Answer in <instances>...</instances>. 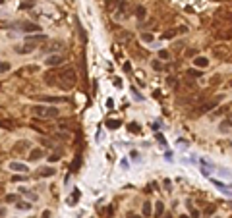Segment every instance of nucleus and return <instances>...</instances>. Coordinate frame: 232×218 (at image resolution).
Segmentation results:
<instances>
[{
	"mask_svg": "<svg viewBox=\"0 0 232 218\" xmlns=\"http://www.w3.org/2000/svg\"><path fill=\"white\" fill-rule=\"evenodd\" d=\"M189 212H192V218H199V210H197V209L189 206Z\"/></svg>",
	"mask_w": 232,
	"mask_h": 218,
	"instance_id": "c9c22d12",
	"label": "nucleus"
},
{
	"mask_svg": "<svg viewBox=\"0 0 232 218\" xmlns=\"http://www.w3.org/2000/svg\"><path fill=\"white\" fill-rule=\"evenodd\" d=\"M186 73H188L189 77H201V72H199V70H193V68H192V70H188Z\"/></svg>",
	"mask_w": 232,
	"mask_h": 218,
	"instance_id": "cd10ccee",
	"label": "nucleus"
},
{
	"mask_svg": "<svg viewBox=\"0 0 232 218\" xmlns=\"http://www.w3.org/2000/svg\"><path fill=\"white\" fill-rule=\"evenodd\" d=\"M4 214H6V210H4V209H0V216H4Z\"/></svg>",
	"mask_w": 232,
	"mask_h": 218,
	"instance_id": "37998d69",
	"label": "nucleus"
},
{
	"mask_svg": "<svg viewBox=\"0 0 232 218\" xmlns=\"http://www.w3.org/2000/svg\"><path fill=\"white\" fill-rule=\"evenodd\" d=\"M107 106H108V108H112V106H114V102H112V99H108V100H107Z\"/></svg>",
	"mask_w": 232,
	"mask_h": 218,
	"instance_id": "79ce46f5",
	"label": "nucleus"
},
{
	"mask_svg": "<svg viewBox=\"0 0 232 218\" xmlns=\"http://www.w3.org/2000/svg\"><path fill=\"white\" fill-rule=\"evenodd\" d=\"M25 149H29V143L27 141H19L18 145L14 147V151H25Z\"/></svg>",
	"mask_w": 232,
	"mask_h": 218,
	"instance_id": "aec40b11",
	"label": "nucleus"
},
{
	"mask_svg": "<svg viewBox=\"0 0 232 218\" xmlns=\"http://www.w3.org/2000/svg\"><path fill=\"white\" fill-rule=\"evenodd\" d=\"M33 6H35L33 0H27V2H22V4H19V8H22V10H29V8H33Z\"/></svg>",
	"mask_w": 232,
	"mask_h": 218,
	"instance_id": "a878e982",
	"label": "nucleus"
},
{
	"mask_svg": "<svg viewBox=\"0 0 232 218\" xmlns=\"http://www.w3.org/2000/svg\"><path fill=\"white\" fill-rule=\"evenodd\" d=\"M15 201H18V195H14V193L6 195V203H15Z\"/></svg>",
	"mask_w": 232,
	"mask_h": 218,
	"instance_id": "473e14b6",
	"label": "nucleus"
},
{
	"mask_svg": "<svg viewBox=\"0 0 232 218\" xmlns=\"http://www.w3.org/2000/svg\"><path fill=\"white\" fill-rule=\"evenodd\" d=\"M41 100H45V102H68V97H43Z\"/></svg>",
	"mask_w": 232,
	"mask_h": 218,
	"instance_id": "4468645a",
	"label": "nucleus"
},
{
	"mask_svg": "<svg viewBox=\"0 0 232 218\" xmlns=\"http://www.w3.org/2000/svg\"><path fill=\"white\" fill-rule=\"evenodd\" d=\"M50 176H54V168L45 166V168L39 170V178H50Z\"/></svg>",
	"mask_w": 232,
	"mask_h": 218,
	"instance_id": "f8f14e48",
	"label": "nucleus"
},
{
	"mask_svg": "<svg viewBox=\"0 0 232 218\" xmlns=\"http://www.w3.org/2000/svg\"><path fill=\"white\" fill-rule=\"evenodd\" d=\"M141 41H143V42H151L153 41V35L151 33H141Z\"/></svg>",
	"mask_w": 232,
	"mask_h": 218,
	"instance_id": "2f4dec72",
	"label": "nucleus"
},
{
	"mask_svg": "<svg viewBox=\"0 0 232 218\" xmlns=\"http://www.w3.org/2000/svg\"><path fill=\"white\" fill-rule=\"evenodd\" d=\"M174 35H176V31H174V29H168V31H165L161 37H162V39H172Z\"/></svg>",
	"mask_w": 232,
	"mask_h": 218,
	"instance_id": "bb28decb",
	"label": "nucleus"
},
{
	"mask_svg": "<svg viewBox=\"0 0 232 218\" xmlns=\"http://www.w3.org/2000/svg\"><path fill=\"white\" fill-rule=\"evenodd\" d=\"M0 127H4V129H12L14 122L12 120H2V122H0Z\"/></svg>",
	"mask_w": 232,
	"mask_h": 218,
	"instance_id": "b1692460",
	"label": "nucleus"
},
{
	"mask_svg": "<svg viewBox=\"0 0 232 218\" xmlns=\"http://www.w3.org/2000/svg\"><path fill=\"white\" fill-rule=\"evenodd\" d=\"M62 62H64V58H62L60 54H54V56H49V58H46V62H45V64H49L50 68H58Z\"/></svg>",
	"mask_w": 232,
	"mask_h": 218,
	"instance_id": "0eeeda50",
	"label": "nucleus"
},
{
	"mask_svg": "<svg viewBox=\"0 0 232 218\" xmlns=\"http://www.w3.org/2000/svg\"><path fill=\"white\" fill-rule=\"evenodd\" d=\"M45 79H46V83L49 85H58V87H62V89H73L76 87V83H77V73L73 68L70 66H64V68H60V70H50V72H46L45 73Z\"/></svg>",
	"mask_w": 232,
	"mask_h": 218,
	"instance_id": "f257e3e1",
	"label": "nucleus"
},
{
	"mask_svg": "<svg viewBox=\"0 0 232 218\" xmlns=\"http://www.w3.org/2000/svg\"><path fill=\"white\" fill-rule=\"evenodd\" d=\"M18 209L19 210H29L31 209V203H25V201H23V203H18Z\"/></svg>",
	"mask_w": 232,
	"mask_h": 218,
	"instance_id": "7c9ffc66",
	"label": "nucleus"
},
{
	"mask_svg": "<svg viewBox=\"0 0 232 218\" xmlns=\"http://www.w3.org/2000/svg\"><path fill=\"white\" fill-rule=\"evenodd\" d=\"M46 41V35H27L25 37V42H43Z\"/></svg>",
	"mask_w": 232,
	"mask_h": 218,
	"instance_id": "9b49d317",
	"label": "nucleus"
},
{
	"mask_svg": "<svg viewBox=\"0 0 232 218\" xmlns=\"http://www.w3.org/2000/svg\"><path fill=\"white\" fill-rule=\"evenodd\" d=\"M31 112H33V116H37V118H45V120H50V118H58V108L56 106H33L31 108Z\"/></svg>",
	"mask_w": 232,
	"mask_h": 218,
	"instance_id": "7ed1b4c3",
	"label": "nucleus"
},
{
	"mask_svg": "<svg viewBox=\"0 0 232 218\" xmlns=\"http://www.w3.org/2000/svg\"><path fill=\"white\" fill-rule=\"evenodd\" d=\"M180 218H189V216H186V214H182V216H180Z\"/></svg>",
	"mask_w": 232,
	"mask_h": 218,
	"instance_id": "c03bdc74",
	"label": "nucleus"
},
{
	"mask_svg": "<svg viewBox=\"0 0 232 218\" xmlns=\"http://www.w3.org/2000/svg\"><path fill=\"white\" fill-rule=\"evenodd\" d=\"M153 70H157V72H161V70H162V66H161V62H159V60H155V62H153Z\"/></svg>",
	"mask_w": 232,
	"mask_h": 218,
	"instance_id": "e433bc0d",
	"label": "nucleus"
},
{
	"mask_svg": "<svg viewBox=\"0 0 232 218\" xmlns=\"http://www.w3.org/2000/svg\"><path fill=\"white\" fill-rule=\"evenodd\" d=\"M141 212H143V216H145V218H149V216H151L153 206H151V203H149V201H147V203H143V209H141Z\"/></svg>",
	"mask_w": 232,
	"mask_h": 218,
	"instance_id": "f3484780",
	"label": "nucleus"
},
{
	"mask_svg": "<svg viewBox=\"0 0 232 218\" xmlns=\"http://www.w3.org/2000/svg\"><path fill=\"white\" fill-rule=\"evenodd\" d=\"M60 155H62V151H60V149H58L56 153H52V156H49V160H50V162H56L58 158H60Z\"/></svg>",
	"mask_w": 232,
	"mask_h": 218,
	"instance_id": "c85d7f7f",
	"label": "nucleus"
},
{
	"mask_svg": "<svg viewBox=\"0 0 232 218\" xmlns=\"http://www.w3.org/2000/svg\"><path fill=\"white\" fill-rule=\"evenodd\" d=\"M193 66H196V68H201V70H203V68L209 66V58H205V56H196V58H193Z\"/></svg>",
	"mask_w": 232,
	"mask_h": 218,
	"instance_id": "1a4fd4ad",
	"label": "nucleus"
},
{
	"mask_svg": "<svg viewBox=\"0 0 232 218\" xmlns=\"http://www.w3.org/2000/svg\"><path fill=\"white\" fill-rule=\"evenodd\" d=\"M10 62H4V60H0V73H6V72H10Z\"/></svg>",
	"mask_w": 232,
	"mask_h": 218,
	"instance_id": "412c9836",
	"label": "nucleus"
},
{
	"mask_svg": "<svg viewBox=\"0 0 232 218\" xmlns=\"http://www.w3.org/2000/svg\"><path fill=\"white\" fill-rule=\"evenodd\" d=\"M108 10H112L114 19H126L130 14V6H128V0H110Z\"/></svg>",
	"mask_w": 232,
	"mask_h": 218,
	"instance_id": "f03ea898",
	"label": "nucleus"
},
{
	"mask_svg": "<svg viewBox=\"0 0 232 218\" xmlns=\"http://www.w3.org/2000/svg\"><path fill=\"white\" fill-rule=\"evenodd\" d=\"M213 212H215V206H207V210H205V214H213Z\"/></svg>",
	"mask_w": 232,
	"mask_h": 218,
	"instance_id": "4c0bfd02",
	"label": "nucleus"
},
{
	"mask_svg": "<svg viewBox=\"0 0 232 218\" xmlns=\"http://www.w3.org/2000/svg\"><path fill=\"white\" fill-rule=\"evenodd\" d=\"M162 212H165V205L159 201V203H155V218H161Z\"/></svg>",
	"mask_w": 232,
	"mask_h": 218,
	"instance_id": "dca6fc26",
	"label": "nucleus"
},
{
	"mask_svg": "<svg viewBox=\"0 0 232 218\" xmlns=\"http://www.w3.org/2000/svg\"><path fill=\"white\" fill-rule=\"evenodd\" d=\"M43 155H45V151H43L41 147H39V149H33V151L29 153V160H39Z\"/></svg>",
	"mask_w": 232,
	"mask_h": 218,
	"instance_id": "ddd939ff",
	"label": "nucleus"
},
{
	"mask_svg": "<svg viewBox=\"0 0 232 218\" xmlns=\"http://www.w3.org/2000/svg\"><path fill=\"white\" fill-rule=\"evenodd\" d=\"M77 199H80V191L76 189V191H73V195H72L70 199H68V205H76V203H77Z\"/></svg>",
	"mask_w": 232,
	"mask_h": 218,
	"instance_id": "5701e85b",
	"label": "nucleus"
},
{
	"mask_svg": "<svg viewBox=\"0 0 232 218\" xmlns=\"http://www.w3.org/2000/svg\"><path fill=\"white\" fill-rule=\"evenodd\" d=\"M2 4H4V0H0V6H2Z\"/></svg>",
	"mask_w": 232,
	"mask_h": 218,
	"instance_id": "a18cd8bd",
	"label": "nucleus"
},
{
	"mask_svg": "<svg viewBox=\"0 0 232 218\" xmlns=\"http://www.w3.org/2000/svg\"><path fill=\"white\" fill-rule=\"evenodd\" d=\"M128 131H130V133H139V131H141V127H139V124L131 122V124H128Z\"/></svg>",
	"mask_w": 232,
	"mask_h": 218,
	"instance_id": "a211bd4d",
	"label": "nucleus"
},
{
	"mask_svg": "<svg viewBox=\"0 0 232 218\" xmlns=\"http://www.w3.org/2000/svg\"><path fill=\"white\" fill-rule=\"evenodd\" d=\"M107 127H108V129H118V127H120V120H107Z\"/></svg>",
	"mask_w": 232,
	"mask_h": 218,
	"instance_id": "6ab92c4d",
	"label": "nucleus"
},
{
	"mask_svg": "<svg viewBox=\"0 0 232 218\" xmlns=\"http://www.w3.org/2000/svg\"><path fill=\"white\" fill-rule=\"evenodd\" d=\"M157 139H159L161 145H166V141H165V137H162V135H157Z\"/></svg>",
	"mask_w": 232,
	"mask_h": 218,
	"instance_id": "ea45409f",
	"label": "nucleus"
},
{
	"mask_svg": "<svg viewBox=\"0 0 232 218\" xmlns=\"http://www.w3.org/2000/svg\"><path fill=\"white\" fill-rule=\"evenodd\" d=\"M8 168L12 170V172H23V174L27 172V166H25L23 162H10V164H8Z\"/></svg>",
	"mask_w": 232,
	"mask_h": 218,
	"instance_id": "6e6552de",
	"label": "nucleus"
},
{
	"mask_svg": "<svg viewBox=\"0 0 232 218\" xmlns=\"http://www.w3.org/2000/svg\"><path fill=\"white\" fill-rule=\"evenodd\" d=\"M131 93H134L135 100H143V97H141V95H139V91H138V89H135V87H131Z\"/></svg>",
	"mask_w": 232,
	"mask_h": 218,
	"instance_id": "72a5a7b5",
	"label": "nucleus"
},
{
	"mask_svg": "<svg viewBox=\"0 0 232 218\" xmlns=\"http://www.w3.org/2000/svg\"><path fill=\"white\" fill-rule=\"evenodd\" d=\"M19 29H22L23 33H35V31H41L39 23H31V21H22V23H19Z\"/></svg>",
	"mask_w": 232,
	"mask_h": 218,
	"instance_id": "39448f33",
	"label": "nucleus"
},
{
	"mask_svg": "<svg viewBox=\"0 0 232 218\" xmlns=\"http://www.w3.org/2000/svg\"><path fill=\"white\" fill-rule=\"evenodd\" d=\"M134 14L138 15L139 19H143L145 15H147V10H145V6H135V10H134Z\"/></svg>",
	"mask_w": 232,
	"mask_h": 218,
	"instance_id": "2eb2a0df",
	"label": "nucleus"
},
{
	"mask_svg": "<svg viewBox=\"0 0 232 218\" xmlns=\"http://www.w3.org/2000/svg\"><path fill=\"white\" fill-rule=\"evenodd\" d=\"M80 166H81V155H76V158H73L72 164H70V174H76L77 170H80Z\"/></svg>",
	"mask_w": 232,
	"mask_h": 218,
	"instance_id": "9d476101",
	"label": "nucleus"
},
{
	"mask_svg": "<svg viewBox=\"0 0 232 218\" xmlns=\"http://www.w3.org/2000/svg\"><path fill=\"white\" fill-rule=\"evenodd\" d=\"M35 50V42H25V45H19L15 46V52L18 54H29V52Z\"/></svg>",
	"mask_w": 232,
	"mask_h": 218,
	"instance_id": "423d86ee",
	"label": "nucleus"
},
{
	"mask_svg": "<svg viewBox=\"0 0 232 218\" xmlns=\"http://www.w3.org/2000/svg\"><path fill=\"white\" fill-rule=\"evenodd\" d=\"M12 182H25V176H19V174H15V176H12Z\"/></svg>",
	"mask_w": 232,
	"mask_h": 218,
	"instance_id": "f704fd0d",
	"label": "nucleus"
},
{
	"mask_svg": "<svg viewBox=\"0 0 232 218\" xmlns=\"http://www.w3.org/2000/svg\"><path fill=\"white\" fill-rule=\"evenodd\" d=\"M223 127H220V129H224V127H232V114H228L226 116V118L223 120V124H220Z\"/></svg>",
	"mask_w": 232,
	"mask_h": 218,
	"instance_id": "4be33fe9",
	"label": "nucleus"
},
{
	"mask_svg": "<svg viewBox=\"0 0 232 218\" xmlns=\"http://www.w3.org/2000/svg\"><path fill=\"white\" fill-rule=\"evenodd\" d=\"M41 143H43L45 147H50V139H46V137H45V139H41Z\"/></svg>",
	"mask_w": 232,
	"mask_h": 218,
	"instance_id": "58836bf2",
	"label": "nucleus"
},
{
	"mask_svg": "<svg viewBox=\"0 0 232 218\" xmlns=\"http://www.w3.org/2000/svg\"><path fill=\"white\" fill-rule=\"evenodd\" d=\"M219 102H220V97H215L213 100H207V102H203L201 106H197V108H196V116L205 114V112H209V110H213Z\"/></svg>",
	"mask_w": 232,
	"mask_h": 218,
	"instance_id": "20e7f679",
	"label": "nucleus"
},
{
	"mask_svg": "<svg viewBox=\"0 0 232 218\" xmlns=\"http://www.w3.org/2000/svg\"><path fill=\"white\" fill-rule=\"evenodd\" d=\"M159 58L161 60H168V58H170V52L168 50H159Z\"/></svg>",
	"mask_w": 232,
	"mask_h": 218,
	"instance_id": "c756f323",
	"label": "nucleus"
},
{
	"mask_svg": "<svg viewBox=\"0 0 232 218\" xmlns=\"http://www.w3.org/2000/svg\"><path fill=\"white\" fill-rule=\"evenodd\" d=\"M19 193L22 195H25V197H29V199H37V193H33V191H27V189H19Z\"/></svg>",
	"mask_w": 232,
	"mask_h": 218,
	"instance_id": "393cba45",
	"label": "nucleus"
},
{
	"mask_svg": "<svg viewBox=\"0 0 232 218\" xmlns=\"http://www.w3.org/2000/svg\"><path fill=\"white\" fill-rule=\"evenodd\" d=\"M41 218H50V210H45V212H43V216H41Z\"/></svg>",
	"mask_w": 232,
	"mask_h": 218,
	"instance_id": "a19ab883",
	"label": "nucleus"
}]
</instances>
